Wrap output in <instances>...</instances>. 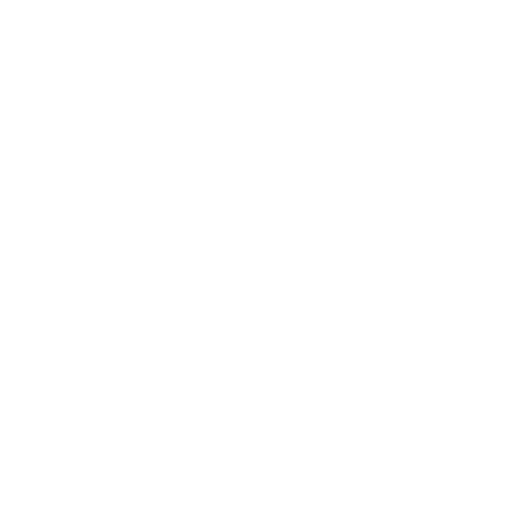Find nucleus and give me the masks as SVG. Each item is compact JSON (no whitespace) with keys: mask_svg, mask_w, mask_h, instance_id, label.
Returning a JSON list of instances; mask_svg holds the SVG:
<instances>
[]
</instances>
